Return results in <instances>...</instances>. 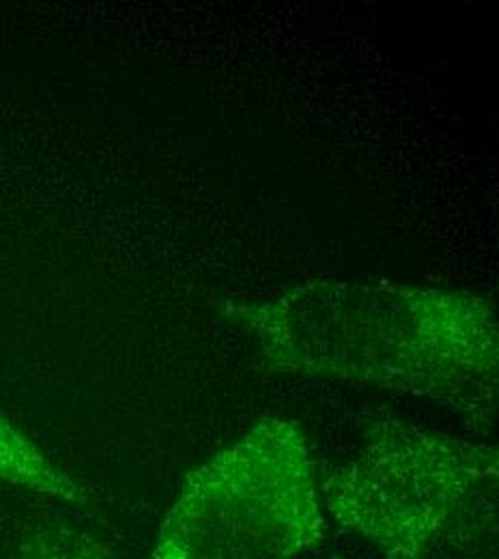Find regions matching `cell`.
Returning <instances> with one entry per match:
<instances>
[{"label":"cell","instance_id":"277c9868","mask_svg":"<svg viewBox=\"0 0 499 559\" xmlns=\"http://www.w3.org/2000/svg\"><path fill=\"white\" fill-rule=\"evenodd\" d=\"M0 480L57 497L63 501H84V490L57 467L20 428L0 414Z\"/></svg>","mask_w":499,"mask_h":559},{"label":"cell","instance_id":"3957f363","mask_svg":"<svg viewBox=\"0 0 499 559\" xmlns=\"http://www.w3.org/2000/svg\"><path fill=\"white\" fill-rule=\"evenodd\" d=\"M323 536L308 439L268 418L188 476L151 559H297Z\"/></svg>","mask_w":499,"mask_h":559},{"label":"cell","instance_id":"7a4b0ae2","mask_svg":"<svg viewBox=\"0 0 499 559\" xmlns=\"http://www.w3.org/2000/svg\"><path fill=\"white\" fill-rule=\"evenodd\" d=\"M321 495L328 512L385 559H499L491 445L385 421Z\"/></svg>","mask_w":499,"mask_h":559},{"label":"cell","instance_id":"6da1fadb","mask_svg":"<svg viewBox=\"0 0 499 559\" xmlns=\"http://www.w3.org/2000/svg\"><path fill=\"white\" fill-rule=\"evenodd\" d=\"M228 317L276 372L366 383L496 418L498 321L478 295L314 278L268 299L230 301Z\"/></svg>","mask_w":499,"mask_h":559},{"label":"cell","instance_id":"5b68a950","mask_svg":"<svg viewBox=\"0 0 499 559\" xmlns=\"http://www.w3.org/2000/svg\"><path fill=\"white\" fill-rule=\"evenodd\" d=\"M0 559H115L102 540L68 525H44L26 534Z\"/></svg>","mask_w":499,"mask_h":559}]
</instances>
